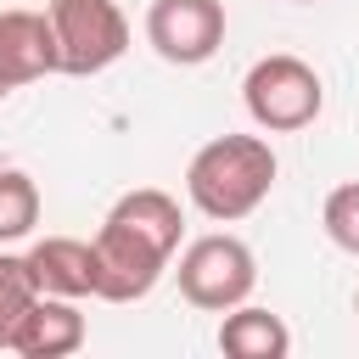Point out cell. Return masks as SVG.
Returning <instances> with one entry per match:
<instances>
[{"label":"cell","instance_id":"15","mask_svg":"<svg viewBox=\"0 0 359 359\" xmlns=\"http://www.w3.org/2000/svg\"><path fill=\"white\" fill-rule=\"evenodd\" d=\"M353 314H359V292H353Z\"/></svg>","mask_w":359,"mask_h":359},{"label":"cell","instance_id":"9","mask_svg":"<svg viewBox=\"0 0 359 359\" xmlns=\"http://www.w3.org/2000/svg\"><path fill=\"white\" fill-rule=\"evenodd\" d=\"M28 269L39 280V292L50 297H95V241L79 236H45L28 247Z\"/></svg>","mask_w":359,"mask_h":359},{"label":"cell","instance_id":"11","mask_svg":"<svg viewBox=\"0 0 359 359\" xmlns=\"http://www.w3.org/2000/svg\"><path fill=\"white\" fill-rule=\"evenodd\" d=\"M39 224V185L22 168H0V247L34 236Z\"/></svg>","mask_w":359,"mask_h":359},{"label":"cell","instance_id":"6","mask_svg":"<svg viewBox=\"0 0 359 359\" xmlns=\"http://www.w3.org/2000/svg\"><path fill=\"white\" fill-rule=\"evenodd\" d=\"M146 45L168 67H202L224 45V0H151Z\"/></svg>","mask_w":359,"mask_h":359},{"label":"cell","instance_id":"3","mask_svg":"<svg viewBox=\"0 0 359 359\" xmlns=\"http://www.w3.org/2000/svg\"><path fill=\"white\" fill-rule=\"evenodd\" d=\"M241 107H247V118H252L264 135H297V129H309V123L325 112V84H320V73H314L303 56L269 50V56H258V62L247 67V79H241Z\"/></svg>","mask_w":359,"mask_h":359},{"label":"cell","instance_id":"4","mask_svg":"<svg viewBox=\"0 0 359 359\" xmlns=\"http://www.w3.org/2000/svg\"><path fill=\"white\" fill-rule=\"evenodd\" d=\"M180 297L191 309H208V314H224L236 303L252 297L258 286V258L241 236L230 230H213V236H196L185 252H180Z\"/></svg>","mask_w":359,"mask_h":359},{"label":"cell","instance_id":"12","mask_svg":"<svg viewBox=\"0 0 359 359\" xmlns=\"http://www.w3.org/2000/svg\"><path fill=\"white\" fill-rule=\"evenodd\" d=\"M39 297V280L28 269V252H6L0 247V348L11 342L17 320L28 314V303Z\"/></svg>","mask_w":359,"mask_h":359},{"label":"cell","instance_id":"16","mask_svg":"<svg viewBox=\"0 0 359 359\" xmlns=\"http://www.w3.org/2000/svg\"><path fill=\"white\" fill-rule=\"evenodd\" d=\"M297 6H314V0H297Z\"/></svg>","mask_w":359,"mask_h":359},{"label":"cell","instance_id":"13","mask_svg":"<svg viewBox=\"0 0 359 359\" xmlns=\"http://www.w3.org/2000/svg\"><path fill=\"white\" fill-rule=\"evenodd\" d=\"M320 224H325L331 247H342L348 258H359V180H342V185L325 196Z\"/></svg>","mask_w":359,"mask_h":359},{"label":"cell","instance_id":"5","mask_svg":"<svg viewBox=\"0 0 359 359\" xmlns=\"http://www.w3.org/2000/svg\"><path fill=\"white\" fill-rule=\"evenodd\" d=\"M45 11L56 28L62 73L73 79H95L129 50V17L118 11V0H50Z\"/></svg>","mask_w":359,"mask_h":359},{"label":"cell","instance_id":"2","mask_svg":"<svg viewBox=\"0 0 359 359\" xmlns=\"http://www.w3.org/2000/svg\"><path fill=\"white\" fill-rule=\"evenodd\" d=\"M275 174H280V157L264 135H213L185 163V196L202 219L236 224L269 202Z\"/></svg>","mask_w":359,"mask_h":359},{"label":"cell","instance_id":"1","mask_svg":"<svg viewBox=\"0 0 359 359\" xmlns=\"http://www.w3.org/2000/svg\"><path fill=\"white\" fill-rule=\"evenodd\" d=\"M180 236H185V213L168 191H157V185L123 191L107 208L101 230L90 236L95 241V297L101 303L151 297V286L163 280V269L180 252Z\"/></svg>","mask_w":359,"mask_h":359},{"label":"cell","instance_id":"10","mask_svg":"<svg viewBox=\"0 0 359 359\" xmlns=\"http://www.w3.org/2000/svg\"><path fill=\"white\" fill-rule=\"evenodd\" d=\"M219 353L224 359H286L292 353V331L275 309L258 303H236L219 314Z\"/></svg>","mask_w":359,"mask_h":359},{"label":"cell","instance_id":"14","mask_svg":"<svg viewBox=\"0 0 359 359\" xmlns=\"http://www.w3.org/2000/svg\"><path fill=\"white\" fill-rule=\"evenodd\" d=\"M6 95H11V90H6V84H0V101H6Z\"/></svg>","mask_w":359,"mask_h":359},{"label":"cell","instance_id":"8","mask_svg":"<svg viewBox=\"0 0 359 359\" xmlns=\"http://www.w3.org/2000/svg\"><path fill=\"white\" fill-rule=\"evenodd\" d=\"M84 337H90V325H84L79 297H50V292H39V297L28 303V314L17 320L6 353H22V359H67V353L84 348Z\"/></svg>","mask_w":359,"mask_h":359},{"label":"cell","instance_id":"7","mask_svg":"<svg viewBox=\"0 0 359 359\" xmlns=\"http://www.w3.org/2000/svg\"><path fill=\"white\" fill-rule=\"evenodd\" d=\"M45 73H62L50 11H0V84L22 90Z\"/></svg>","mask_w":359,"mask_h":359}]
</instances>
